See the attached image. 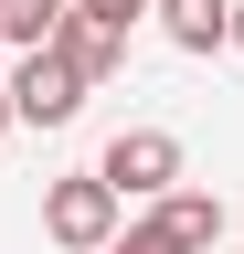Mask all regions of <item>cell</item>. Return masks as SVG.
I'll use <instances>...</instances> for the list:
<instances>
[{
	"label": "cell",
	"instance_id": "cell-9",
	"mask_svg": "<svg viewBox=\"0 0 244 254\" xmlns=\"http://www.w3.org/2000/svg\"><path fill=\"white\" fill-rule=\"evenodd\" d=\"M106 254H180V244H170V233H160V222H128V233H117V244H106Z\"/></svg>",
	"mask_w": 244,
	"mask_h": 254
},
{
	"label": "cell",
	"instance_id": "cell-4",
	"mask_svg": "<svg viewBox=\"0 0 244 254\" xmlns=\"http://www.w3.org/2000/svg\"><path fill=\"white\" fill-rule=\"evenodd\" d=\"M149 222H160L180 254H223V190H191V180H180L170 201H149Z\"/></svg>",
	"mask_w": 244,
	"mask_h": 254
},
{
	"label": "cell",
	"instance_id": "cell-8",
	"mask_svg": "<svg viewBox=\"0 0 244 254\" xmlns=\"http://www.w3.org/2000/svg\"><path fill=\"white\" fill-rule=\"evenodd\" d=\"M160 0H75V21H106V32H128V21H149Z\"/></svg>",
	"mask_w": 244,
	"mask_h": 254
},
{
	"label": "cell",
	"instance_id": "cell-5",
	"mask_svg": "<svg viewBox=\"0 0 244 254\" xmlns=\"http://www.w3.org/2000/svg\"><path fill=\"white\" fill-rule=\"evenodd\" d=\"M149 21L170 53H234V0H160Z\"/></svg>",
	"mask_w": 244,
	"mask_h": 254
},
{
	"label": "cell",
	"instance_id": "cell-2",
	"mask_svg": "<svg viewBox=\"0 0 244 254\" xmlns=\"http://www.w3.org/2000/svg\"><path fill=\"white\" fill-rule=\"evenodd\" d=\"M117 212H128V201H117L96 170H75V180L43 190V244H64V254H106V244H117Z\"/></svg>",
	"mask_w": 244,
	"mask_h": 254
},
{
	"label": "cell",
	"instance_id": "cell-3",
	"mask_svg": "<svg viewBox=\"0 0 244 254\" xmlns=\"http://www.w3.org/2000/svg\"><path fill=\"white\" fill-rule=\"evenodd\" d=\"M0 85H11V127H75L85 117V85H75L64 53H21Z\"/></svg>",
	"mask_w": 244,
	"mask_h": 254
},
{
	"label": "cell",
	"instance_id": "cell-10",
	"mask_svg": "<svg viewBox=\"0 0 244 254\" xmlns=\"http://www.w3.org/2000/svg\"><path fill=\"white\" fill-rule=\"evenodd\" d=\"M0 138H11V85H0Z\"/></svg>",
	"mask_w": 244,
	"mask_h": 254
},
{
	"label": "cell",
	"instance_id": "cell-1",
	"mask_svg": "<svg viewBox=\"0 0 244 254\" xmlns=\"http://www.w3.org/2000/svg\"><path fill=\"white\" fill-rule=\"evenodd\" d=\"M96 180L117 190V201H170L180 190V138L170 127H117V138L96 148Z\"/></svg>",
	"mask_w": 244,
	"mask_h": 254
},
{
	"label": "cell",
	"instance_id": "cell-6",
	"mask_svg": "<svg viewBox=\"0 0 244 254\" xmlns=\"http://www.w3.org/2000/svg\"><path fill=\"white\" fill-rule=\"evenodd\" d=\"M53 53H64V64H75V85L96 95V85L117 74V64H128V32H106V21H75V11H64V32H53Z\"/></svg>",
	"mask_w": 244,
	"mask_h": 254
},
{
	"label": "cell",
	"instance_id": "cell-7",
	"mask_svg": "<svg viewBox=\"0 0 244 254\" xmlns=\"http://www.w3.org/2000/svg\"><path fill=\"white\" fill-rule=\"evenodd\" d=\"M75 0H0V53H53Z\"/></svg>",
	"mask_w": 244,
	"mask_h": 254
},
{
	"label": "cell",
	"instance_id": "cell-11",
	"mask_svg": "<svg viewBox=\"0 0 244 254\" xmlns=\"http://www.w3.org/2000/svg\"><path fill=\"white\" fill-rule=\"evenodd\" d=\"M234 53H244V0H234Z\"/></svg>",
	"mask_w": 244,
	"mask_h": 254
}]
</instances>
